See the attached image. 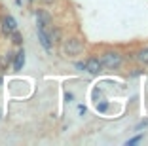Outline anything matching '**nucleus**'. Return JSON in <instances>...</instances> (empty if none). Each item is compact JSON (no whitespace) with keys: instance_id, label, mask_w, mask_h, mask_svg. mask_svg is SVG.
Here are the masks:
<instances>
[{"instance_id":"39448f33","label":"nucleus","mask_w":148,"mask_h":146,"mask_svg":"<svg viewBox=\"0 0 148 146\" xmlns=\"http://www.w3.org/2000/svg\"><path fill=\"white\" fill-rule=\"evenodd\" d=\"M86 70L89 74H99L101 70H103V63H101V59H97V57H89V59L86 61Z\"/></svg>"},{"instance_id":"4468645a","label":"nucleus","mask_w":148,"mask_h":146,"mask_svg":"<svg viewBox=\"0 0 148 146\" xmlns=\"http://www.w3.org/2000/svg\"><path fill=\"white\" fill-rule=\"evenodd\" d=\"M44 4H53V2H55V0H42Z\"/></svg>"},{"instance_id":"ddd939ff","label":"nucleus","mask_w":148,"mask_h":146,"mask_svg":"<svg viewBox=\"0 0 148 146\" xmlns=\"http://www.w3.org/2000/svg\"><path fill=\"white\" fill-rule=\"evenodd\" d=\"M146 125H148V121H146V120H144V121H140V123L137 125V131H139V129H143V127H146Z\"/></svg>"},{"instance_id":"9d476101","label":"nucleus","mask_w":148,"mask_h":146,"mask_svg":"<svg viewBox=\"0 0 148 146\" xmlns=\"http://www.w3.org/2000/svg\"><path fill=\"white\" fill-rule=\"evenodd\" d=\"M140 138H143L140 135H139V137H133L131 141H127V146H131V144H137V142H140Z\"/></svg>"},{"instance_id":"0eeeda50","label":"nucleus","mask_w":148,"mask_h":146,"mask_svg":"<svg viewBox=\"0 0 148 146\" xmlns=\"http://www.w3.org/2000/svg\"><path fill=\"white\" fill-rule=\"evenodd\" d=\"M12 66H13V70H15V72H17V70H21L23 66H25V51H23V49H19V51L13 55Z\"/></svg>"},{"instance_id":"f8f14e48","label":"nucleus","mask_w":148,"mask_h":146,"mask_svg":"<svg viewBox=\"0 0 148 146\" xmlns=\"http://www.w3.org/2000/svg\"><path fill=\"white\" fill-rule=\"evenodd\" d=\"M76 69L78 70H86V63H76Z\"/></svg>"},{"instance_id":"7ed1b4c3","label":"nucleus","mask_w":148,"mask_h":146,"mask_svg":"<svg viewBox=\"0 0 148 146\" xmlns=\"http://www.w3.org/2000/svg\"><path fill=\"white\" fill-rule=\"evenodd\" d=\"M38 29V40H40V44H42V47L46 49V51H51L53 49V42H51V38H49V29H46V27H36Z\"/></svg>"},{"instance_id":"423d86ee","label":"nucleus","mask_w":148,"mask_h":146,"mask_svg":"<svg viewBox=\"0 0 148 146\" xmlns=\"http://www.w3.org/2000/svg\"><path fill=\"white\" fill-rule=\"evenodd\" d=\"M36 25L49 29V27H51V15H49L46 10H36Z\"/></svg>"},{"instance_id":"6e6552de","label":"nucleus","mask_w":148,"mask_h":146,"mask_svg":"<svg viewBox=\"0 0 148 146\" xmlns=\"http://www.w3.org/2000/svg\"><path fill=\"white\" fill-rule=\"evenodd\" d=\"M137 59H139V63L148 64V47H143V49L137 53Z\"/></svg>"},{"instance_id":"20e7f679","label":"nucleus","mask_w":148,"mask_h":146,"mask_svg":"<svg viewBox=\"0 0 148 146\" xmlns=\"http://www.w3.org/2000/svg\"><path fill=\"white\" fill-rule=\"evenodd\" d=\"M0 25H2V32L4 34H12L13 30H17V21L12 15H4L2 21H0Z\"/></svg>"},{"instance_id":"f03ea898","label":"nucleus","mask_w":148,"mask_h":146,"mask_svg":"<svg viewBox=\"0 0 148 146\" xmlns=\"http://www.w3.org/2000/svg\"><path fill=\"white\" fill-rule=\"evenodd\" d=\"M84 51V44L78 38H66L63 42V53L65 55H80Z\"/></svg>"},{"instance_id":"9b49d317","label":"nucleus","mask_w":148,"mask_h":146,"mask_svg":"<svg viewBox=\"0 0 148 146\" xmlns=\"http://www.w3.org/2000/svg\"><path fill=\"white\" fill-rule=\"evenodd\" d=\"M106 108H108V103H101V104H97V110H99V112H105Z\"/></svg>"},{"instance_id":"1a4fd4ad","label":"nucleus","mask_w":148,"mask_h":146,"mask_svg":"<svg viewBox=\"0 0 148 146\" xmlns=\"http://www.w3.org/2000/svg\"><path fill=\"white\" fill-rule=\"evenodd\" d=\"M10 36H12V42L13 44H17V46H21V44H23V36H21V32H19V30H13Z\"/></svg>"},{"instance_id":"f257e3e1","label":"nucleus","mask_w":148,"mask_h":146,"mask_svg":"<svg viewBox=\"0 0 148 146\" xmlns=\"http://www.w3.org/2000/svg\"><path fill=\"white\" fill-rule=\"evenodd\" d=\"M101 63H103V66L108 70H116L122 66V55L118 51H105L103 53V57H101Z\"/></svg>"},{"instance_id":"2eb2a0df","label":"nucleus","mask_w":148,"mask_h":146,"mask_svg":"<svg viewBox=\"0 0 148 146\" xmlns=\"http://www.w3.org/2000/svg\"><path fill=\"white\" fill-rule=\"evenodd\" d=\"M0 84H2V78H0Z\"/></svg>"},{"instance_id":"dca6fc26","label":"nucleus","mask_w":148,"mask_h":146,"mask_svg":"<svg viewBox=\"0 0 148 146\" xmlns=\"http://www.w3.org/2000/svg\"><path fill=\"white\" fill-rule=\"evenodd\" d=\"M29 2H32V0H29Z\"/></svg>"}]
</instances>
